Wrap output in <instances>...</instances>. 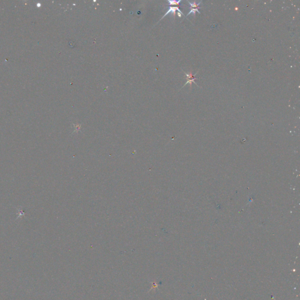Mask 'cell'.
<instances>
[{
	"mask_svg": "<svg viewBox=\"0 0 300 300\" xmlns=\"http://www.w3.org/2000/svg\"><path fill=\"white\" fill-rule=\"evenodd\" d=\"M199 7H198V8H191L190 11L188 13V14L186 15V17H188V15H189L192 13L193 14L194 16H195V13H196V12H198L199 14H201V12H199Z\"/></svg>",
	"mask_w": 300,
	"mask_h": 300,
	"instance_id": "cell-3",
	"label": "cell"
},
{
	"mask_svg": "<svg viewBox=\"0 0 300 300\" xmlns=\"http://www.w3.org/2000/svg\"><path fill=\"white\" fill-rule=\"evenodd\" d=\"M184 73H185V75H186V80H187V82H186V83H185V84L183 87H184L185 86H186V85L188 84V83H189V84H190V87H191L192 83H194L196 84L197 86H198L197 85V84L195 82V79H196L197 78H196V77H195V75H193V74H192V71H190V72H189V73H188L185 72H184ZM198 87H199V86H198Z\"/></svg>",
	"mask_w": 300,
	"mask_h": 300,
	"instance_id": "cell-1",
	"label": "cell"
},
{
	"mask_svg": "<svg viewBox=\"0 0 300 300\" xmlns=\"http://www.w3.org/2000/svg\"><path fill=\"white\" fill-rule=\"evenodd\" d=\"M168 2L169 3V5H179L180 2H181V1L180 0L178 1H168Z\"/></svg>",
	"mask_w": 300,
	"mask_h": 300,
	"instance_id": "cell-4",
	"label": "cell"
},
{
	"mask_svg": "<svg viewBox=\"0 0 300 300\" xmlns=\"http://www.w3.org/2000/svg\"><path fill=\"white\" fill-rule=\"evenodd\" d=\"M176 11H178V12H180L181 14H182V15H183V14L182 12H181V11H180V8H179L178 7H169V10H168V11L166 12V14H165V15H164L162 17V18H161L160 20H161L162 19H163V18H164L166 15H167L168 14H169V13H170V12H172V13L173 14V15H174V17H175V14H176Z\"/></svg>",
	"mask_w": 300,
	"mask_h": 300,
	"instance_id": "cell-2",
	"label": "cell"
}]
</instances>
